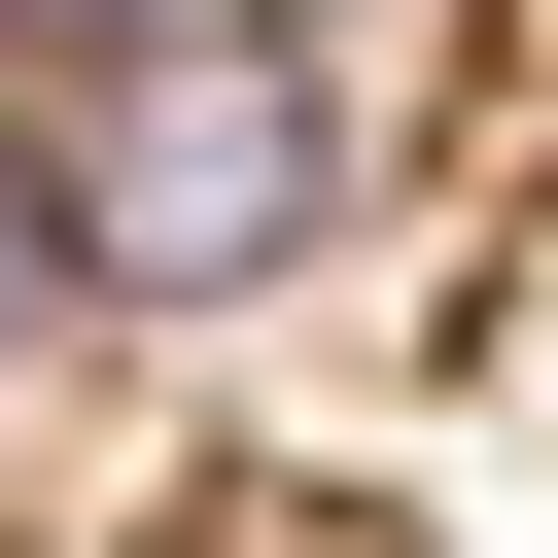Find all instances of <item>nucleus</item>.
<instances>
[{
    "label": "nucleus",
    "instance_id": "obj_1",
    "mask_svg": "<svg viewBox=\"0 0 558 558\" xmlns=\"http://www.w3.org/2000/svg\"><path fill=\"white\" fill-rule=\"evenodd\" d=\"M0 558H558V0H0Z\"/></svg>",
    "mask_w": 558,
    "mask_h": 558
}]
</instances>
